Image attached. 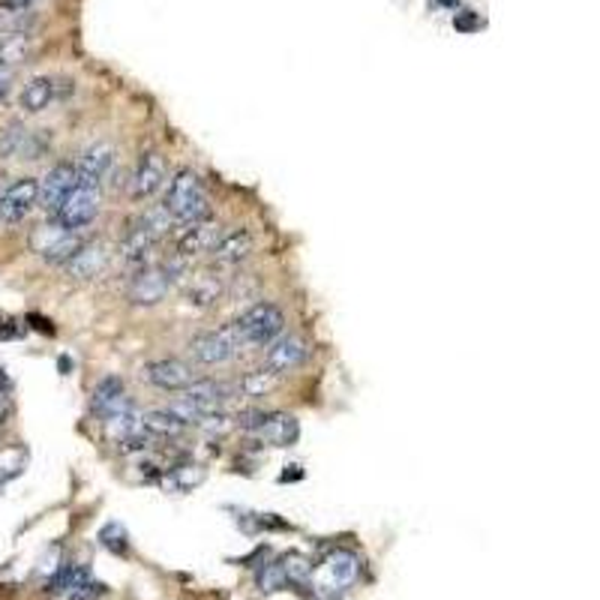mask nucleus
Segmentation results:
<instances>
[{"instance_id": "nucleus-2", "label": "nucleus", "mask_w": 600, "mask_h": 600, "mask_svg": "<svg viewBox=\"0 0 600 600\" xmlns=\"http://www.w3.org/2000/svg\"><path fill=\"white\" fill-rule=\"evenodd\" d=\"M163 211H165L172 220L183 222V225L199 222V220H208V217H211V208H208V195H204V190H202L199 174L190 172V168L177 172L174 181L168 183Z\"/></svg>"}, {"instance_id": "nucleus-22", "label": "nucleus", "mask_w": 600, "mask_h": 600, "mask_svg": "<svg viewBox=\"0 0 600 600\" xmlns=\"http://www.w3.org/2000/svg\"><path fill=\"white\" fill-rule=\"evenodd\" d=\"M279 388V375L270 372L267 367L261 370H252L240 379V393L243 397H252V399H261L267 397V393H274Z\"/></svg>"}, {"instance_id": "nucleus-24", "label": "nucleus", "mask_w": 600, "mask_h": 600, "mask_svg": "<svg viewBox=\"0 0 600 600\" xmlns=\"http://www.w3.org/2000/svg\"><path fill=\"white\" fill-rule=\"evenodd\" d=\"M199 483H204V468L202 465H177L168 468V474L163 477V486H172L177 492H190Z\"/></svg>"}, {"instance_id": "nucleus-25", "label": "nucleus", "mask_w": 600, "mask_h": 600, "mask_svg": "<svg viewBox=\"0 0 600 600\" xmlns=\"http://www.w3.org/2000/svg\"><path fill=\"white\" fill-rule=\"evenodd\" d=\"M279 567H283L288 586H309V579H313V561H309L306 556H300V552H288V556H283L279 558Z\"/></svg>"}, {"instance_id": "nucleus-31", "label": "nucleus", "mask_w": 600, "mask_h": 600, "mask_svg": "<svg viewBox=\"0 0 600 600\" xmlns=\"http://www.w3.org/2000/svg\"><path fill=\"white\" fill-rule=\"evenodd\" d=\"M31 322L36 324V331H42V333H54L52 322H45V318H40V315H31Z\"/></svg>"}, {"instance_id": "nucleus-27", "label": "nucleus", "mask_w": 600, "mask_h": 600, "mask_svg": "<svg viewBox=\"0 0 600 600\" xmlns=\"http://www.w3.org/2000/svg\"><path fill=\"white\" fill-rule=\"evenodd\" d=\"M27 54V36H6V40H0V67L4 70H13L15 63H22Z\"/></svg>"}, {"instance_id": "nucleus-28", "label": "nucleus", "mask_w": 600, "mask_h": 600, "mask_svg": "<svg viewBox=\"0 0 600 600\" xmlns=\"http://www.w3.org/2000/svg\"><path fill=\"white\" fill-rule=\"evenodd\" d=\"M99 543L106 549H111L115 556H127L129 552V538H127V529L120 522H108V525H102V531H99Z\"/></svg>"}, {"instance_id": "nucleus-23", "label": "nucleus", "mask_w": 600, "mask_h": 600, "mask_svg": "<svg viewBox=\"0 0 600 600\" xmlns=\"http://www.w3.org/2000/svg\"><path fill=\"white\" fill-rule=\"evenodd\" d=\"M54 99V81L52 79H33V81H27L24 84V90H22V108L24 111H42V108H49V102Z\"/></svg>"}, {"instance_id": "nucleus-26", "label": "nucleus", "mask_w": 600, "mask_h": 600, "mask_svg": "<svg viewBox=\"0 0 600 600\" xmlns=\"http://www.w3.org/2000/svg\"><path fill=\"white\" fill-rule=\"evenodd\" d=\"M24 465H27V450H24V447L13 445V447L0 450V486L9 483L13 477L22 474Z\"/></svg>"}, {"instance_id": "nucleus-15", "label": "nucleus", "mask_w": 600, "mask_h": 600, "mask_svg": "<svg viewBox=\"0 0 600 600\" xmlns=\"http://www.w3.org/2000/svg\"><path fill=\"white\" fill-rule=\"evenodd\" d=\"M252 249H256V238H252L249 229H234V231H225L220 234V240L213 243V261L217 265H240L243 258L252 256Z\"/></svg>"}, {"instance_id": "nucleus-20", "label": "nucleus", "mask_w": 600, "mask_h": 600, "mask_svg": "<svg viewBox=\"0 0 600 600\" xmlns=\"http://www.w3.org/2000/svg\"><path fill=\"white\" fill-rule=\"evenodd\" d=\"M88 583H90V570H88V567H81V565H63L58 574L52 577L49 592H52V595H67V597H72L81 586H88Z\"/></svg>"}, {"instance_id": "nucleus-7", "label": "nucleus", "mask_w": 600, "mask_h": 600, "mask_svg": "<svg viewBox=\"0 0 600 600\" xmlns=\"http://www.w3.org/2000/svg\"><path fill=\"white\" fill-rule=\"evenodd\" d=\"M40 202V181L33 177H22V181L9 183L0 192V220L4 222H22L27 213Z\"/></svg>"}, {"instance_id": "nucleus-4", "label": "nucleus", "mask_w": 600, "mask_h": 600, "mask_svg": "<svg viewBox=\"0 0 600 600\" xmlns=\"http://www.w3.org/2000/svg\"><path fill=\"white\" fill-rule=\"evenodd\" d=\"M97 213H99V186L75 183L72 192L61 202V208L54 211V222L67 231H79L97 220Z\"/></svg>"}, {"instance_id": "nucleus-32", "label": "nucleus", "mask_w": 600, "mask_h": 600, "mask_svg": "<svg viewBox=\"0 0 600 600\" xmlns=\"http://www.w3.org/2000/svg\"><path fill=\"white\" fill-rule=\"evenodd\" d=\"M33 0H0V6L4 9H24V6H31Z\"/></svg>"}, {"instance_id": "nucleus-9", "label": "nucleus", "mask_w": 600, "mask_h": 600, "mask_svg": "<svg viewBox=\"0 0 600 600\" xmlns=\"http://www.w3.org/2000/svg\"><path fill=\"white\" fill-rule=\"evenodd\" d=\"M75 183H79V172H75V165L72 163H58L49 174L42 177L40 202H36V204H42L45 211L54 213V211L61 208V202L72 192Z\"/></svg>"}, {"instance_id": "nucleus-21", "label": "nucleus", "mask_w": 600, "mask_h": 600, "mask_svg": "<svg viewBox=\"0 0 600 600\" xmlns=\"http://www.w3.org/2000/svg\"><path fill=\"white\" fill-rule=\"evenodd\" d=\"M142 424H145V429L154 438H172V436H181L183 429H186V424L174 415L172 408L147 411V415H142Z\"/></svg>"}, {"instance_id": "nucleus-16", "label": "nucleus", "mask_w": 600, "mask_h": 600, "mask_svg": "<svg viewBox=\"0 0 600 600\" xmlns=\"http://www.w3.org/2000/svg\"><path fill=\"white\" fill-rule=\"evenodd\" d=\"M111 165H115V145H111V142H97L93 147L84 150L81 163L75 165V172H79V183L99 186V181L106 177V172H108Z\"/></svg>"}, {"instance_id": "nucleus-10", "label": "nucleus", "mask_w": 600, "mask_h": 600, "mask_svg": "<svg viewBox=\"0 0 600 600\" xmlns=\"http://www.w3.org/2000/svg\"><path fill=\"white\" fill-rule=\"evenodd\" d=\"M220 222H213L211 217L208 220H199V222H190L183 229V234L177 238V256L181 258H195V256H204V252L213 249V243L220 240Z\"/></svg>"}, {"instance_id": "nucleus-30", "label": "nucleus", "mask_w": 600, "mask_h": 600, "mask_svg": "<svg viewBox=\"0 0 600 600\" xmlns=\"http://www.w3.org/2000/svg\"><path fill=\"white\" fill-rule=\"evenodd\" d=\"M454 27H456V31H474V27H481V22H477L474 15H468V13H459L454 18Z\"/></svg>"}, {"instance_id": "nucleus-6", "label": "nucleus", "mask_w": 600, "mask_h": 600, "mask_svg": "<svg viewBox=\"0 0 600 600\" xmlns=\"http://www.w3.org/2000/svg\"><path fill=\"white\" fill-rule=\"evenodd\" d=\"M240 352V340H238V331H234V324H225L220 331H211V333H202L192 340V354L199 363H225L231 361L234 354Z\"/></svg>"}, {"instance_id": "nucleus-13", "label": "nucleus", "mask_w": 600, "mask_h": 600, "mask_svg": "<svg viewBox=\"0 0 600 600\" xmlns=\"http://www.w3.org/2000/svg\"><path fill=\"white\" fill-rule=\"evenodd\" d=\"M304 361H306V342L300 336H279V340L270 342V349L265 354V367L277 375L297 370Z\"/></svg>"}, {"instance_id": "nucleus-11", "label": "nucleus", "mask_w": 600, "mask_h": 600, "mask_svg": "<svg viewBox=\"0 0 600 600\" xmlns=\"http://www.w3.org/2000/svg\"><path fill=\"white\" fill-rule=\"evenodd\" d=\"M142 375H145V381H150L159 390H183L195 381L190 363L174 361V358L147 363V367L142 370Z\"/></svg>"}, {"instance_id": "nucleus-5", "label": "nucleus", "mask_w": 600, "mask_h": 600, "mask_svg": "<svg viewBox=\"0 0 600 600\" xmlns=\"http://www.w3.org/2000/svg\"><path fill=\"white\" fill-rule=\"evenodd\" d=\"M81 240L75 238V231L61 229L58 222L54 225H36L31 234V249L40 252L45 261L52 265H67V261L79 252Z\"/></svg>"}, {"instance_id": "nucleus-18", "label": "nucleus", "mask_w": 600, "mask_h": 600, "mask_svg": "<svg viewBox=\"0 0 600 600\" xmlns=\"http://www.w3.org/2000/svg\"><path fill=\"white\" fill-rule=\"evenodd\" d=\"M222 295H225V279L217 270H199V274L190 279V286H186V300L202 309L213 306Z\"/></svg>"}, {"instance_id": "nucleus-33", "label": "nucleus", "mask_w": 600, "mask_h": 600, "mask_svg": "<svg viewBox=\"0 0 600 600\" xmlns=\"http://www.w3.org/2000/svg\"><path fill=\"white\" fill-rule=\"evenodd\" d=\"M9 75H13V72L0 67V97H4V93H6V88H9Z\"/></svg>"}, {"instance_id": "nucleus-12", "label": "nucleus", "mask_w": 600, "mask_h": 600, "mask_svg": "<svg viewBox=\"0 0 600 600\" xmlns=\"http://www.w3.org/2000/svg\"><path fill=\"white\" fill-rule=\"evenodd\" d=\"M165 183V163L159 154H145L138 159L136 172H133V183H129V192H133L136 202L150 199L154 192L163 190Z\"/></svg>"}, {"instance_id": "nucleus-14", "label": "nucleus", "mask_w": 600, "mask_h": 600, "mask_svg": "<svg viewBox=\"0 0 600 600\" xmlns=\"http://www.w3.org/2000/svg\"><path fill=\"white\" fill-rule=\"evenodd\" d=\"M300 436V427L292 415H283V411H267L261 427L256 429V438L267 447H292Z\"/></svg>"}, {"instance_id": "nucleus-1", "label": "nucleus", "mask_w": 600, "mask_h": 600, "mask_svg": "<svg viewBox=\"0 0 600 600\" xmlns=\"http://www.w3.org/2000/svg\"><path fill=\"white\" fill-rule=\"evenodd\" d=\"M361 577V558L352 549H333L313 567V592L322 600L340 597L345 588H352Z\"/></svg>"}, {"instance_id": "nucleus-17", "label": "nucleus", "mask_w": 600, "mask_h": 600, "mask_svg": "<svg viewBox=\"0 0 600 600\" xmlns=\"http://www.w3.org/2000/svg\"><path fill=\"white\" fill-rule=\"evenodd\" d=\"M108 265V249L102 243H81L79 252L67 261V274L70 279H93L99 277Z\"/></svg>"}, {"instance_id": "nucleus-19", "label": "nucleus", "mask_w": 600, "mask_h": 600, "mask_svg": "<svg viewBox=\"0 0 600 600\" xmlns=\"http://www.w3.org/2000/svg\"><path fill=\"white\" fill-rule=\"evenodd\" d=\"M127 402V388H124V379L120 375H106L97 388H93V397H90V408L97 411V415H111L115 408H120Z\"/></svg>"}, {"instance_id": "nucleus-29", "label": "nucleus", "mask_w": 600, "mask_h": 600, "mask_svg": "<svg viewBox=\"0 0 600 600\" xmlns=\"http://www.w3.org/2000/svg\"><path fill=\"white\" fill-rule=\"evenodd\" d=\"M283 588H288V583H286V574H283V567H279V561H270V565L258 570V592L274 595V592H283Z\"/></svg>"}, {"instance_id": "nucleus-8", "label": "nucleus", "mask_w": 600, "mask_h": 600, "mask_svg": "<svg viewBox=\"0 0 600 600\" xmlns=\"http://www.w3.org/2000/svg\"><path fill=\"white\" fill-rule=\"evenodd\" d=\"M172 283H174L172 267H147L133 279V286H129V300H133V304L154 306L168 295Z\"/></svg>"}, {"instance_id": "nucleus-3", "label": "nucleus", "mask_w": 600, "mask_h": 600, "mask_svg": "<svg viewBox=\"0 0 600 600\" xmlns=\"http://www.w3.org/2000/svg\"><path fill=\"white\" fill-rule=\"evenodd\" d=\"M234 331H238V340H240V349H249V345H270L277 340L279 333H283L286 327V315L283 309L277 304H267V300H261L252 309H247L238 322H231Z\"/></svg>"}]
</instances>
